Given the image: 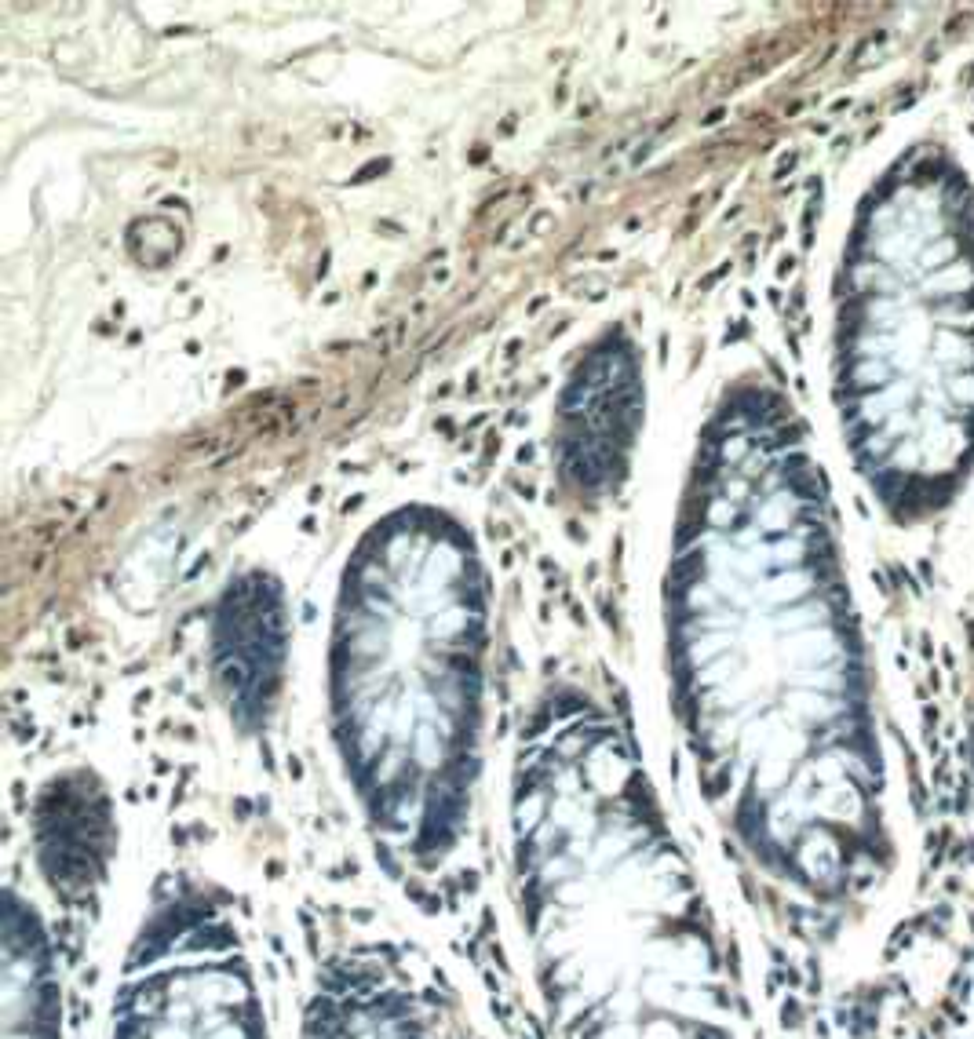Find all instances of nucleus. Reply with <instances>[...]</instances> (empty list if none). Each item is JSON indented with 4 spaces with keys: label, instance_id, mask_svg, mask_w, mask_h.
<instances>
[{
    "label": "nucleus",
    "instance_id": "5",
    "mask_svg": "<svg viewBox=\"0 0 974 1039\" xmlns=\"http://www.w3.org/2000/svg\"><path fill=\"white\" fill-rule=\"evenodd\" d=\"M974 289V267L971 263H953V267L945 270H934L931 278L923 281V292H931V296H964V292Z\"/></svg>",
    "mask_w": 974,
    "mask_h": 1039
},
{
    "label": "nucleus",
    "instance_id": "4",
    "mask_svg": "<svg viewBox=\"0 0 974 1039\" xmlns=\"http://www.w3.org/2000/svg\"><path fill=\"white\" fill-rule=\"evenodd\" d=\"M303 1039H435L416 999L373 970H343L314 988Z\"/></svg>",
    "mask_w": 974,
    "mask_h": 1039
},
{
    "label": "nucleus",
    "instance_id": "10",
    "mask_svg": "<svg viewBox=\"0 0 974 1039\" xmlns=\"http://www.w3.org/2000/svg\"><path fill=\"white\" fill-rule=\"evenodd\" d=\"M949 394H953L964 409H974V372H956L953 380H949Z\"/></svg>",
    "mask_w": 974,
    "mask_h": 1039
},
{
    "label": "nucleus",
    "instance_id": "7",
    "mask_svg": "<svg viewBox=\"0 0 974 1039\" xmlns=\"http://www.w3.org/2000/svg\"><path fill=\"white\" fill-rule=\"evenodd\" d=\"M909 394H912L909 383H898V387H887V391H880V394H869L861 409H865V416H869L872 423L891 420V416H898L902 405L909 402Z\"/></svg>",
    "mask_w": 974,
    "mask_h": 1039
},
{
    "label": "nucleus",
    "instance_id": "11",
    "mask_svg": "<svg viewBox=\"0 0 974 1039\" xmlns=\"http://www.w3.org/2000/svg\"><path fill=\"white\" fill-rule=\"evenodd\" d=\"M920 456H923L920 442H912V438H909V442L898 445V453H894L891 467H902V471H909V467H920Z\"/></svg>",
    "mask_w": 974,
    "mask_h": 1039
},
{
    "label": "nucleus",
    "instance_id": "1",
    "mask_svg": "<svg viewBox=\"0 0 974 1039\" xmlns=\"http://www.w3.org/2000/svg\"><path fill=\"white\" fill-rule=\"evenodd\" d=\"M515 901L555 1039H745L712 908L639 813L529 817Z\"/></svg>",
    "mask_w": 974,
    "mask_h": 1039
},
{
    "label": "nucleus",
    "instance_id": "3",
    "mask_svg": "<svg viewBox=\"0 0 974 1039\" xmlns=\"http://www.w3.org/2000/svg\"><path fill=\"white\" fill-rule=\"evenodd\" d=\"M0 1039H59V981L41 916L4 894L0 930Z\"/></svg>",
    "mask_w": 974,
    "mask_h": 1039
},
{
    "label": "nucleus",
    "instance_id": "6",
    "mask_svg": "<svg viewBox=\"0 0 974 1039\" xmlns=\"http://www.w3.org/2000/svg\"><path fill=\"white\" fill-rule=\"evenodd\" d=\"M931 350H934V358L942 361L945 369H964V365H971V361H974L971 340H964V336H960V332H953V329L938 332V336H934V343H931Z\"/></svg>",
    "mask_w": 974,
    "mask_h": 1039
},
{
    "label": "nucleus",
    "instance_id": "2",
    "mask_svg": "<svg viewBox=\"0 0 974 1039\" xmlns=\"http://www.w3.org/2000/svg\"><path fill=\"white\" fill-rule=\"evenodd\" d=\"M110 1039H267L241 937L205 894L150 912L121 970Z\"/></svg>",
    "mask_w": 974,
    "mask_h": 1039
},
{
    "label": "nucleus",
    "instance_id": "9",
    "mask_svg": "<svg viewBox=\"0 0 974 1039\" xmlns=\"http://www.w3.org/2000/svg\"><path fill=\"white\" fill-rule=\"evenodd\" d=\"M854 383L861 387H883V383H891V369H887V361L883 358H865L854 372Z\"/></svg>",
    "mask_w": 974,
    "mask_h": 1039
},
{
    "label": "nucleus",
    "instance_id": "8",
    "mask_svg": "<svg viewBox=\"0 0 974 1039\" xmlns=\"http://www.w3.org/2000/svg\"><path fill=\"white\" fill-rule=\"evenodd\" d=\"M956 256H960V241H956V237H938V241H931V245H923L920 267L934 274V270L953 267Z\"/></svg>",
    "mask_w": 974,
    "mask_h": 1039
}]
</instances>
